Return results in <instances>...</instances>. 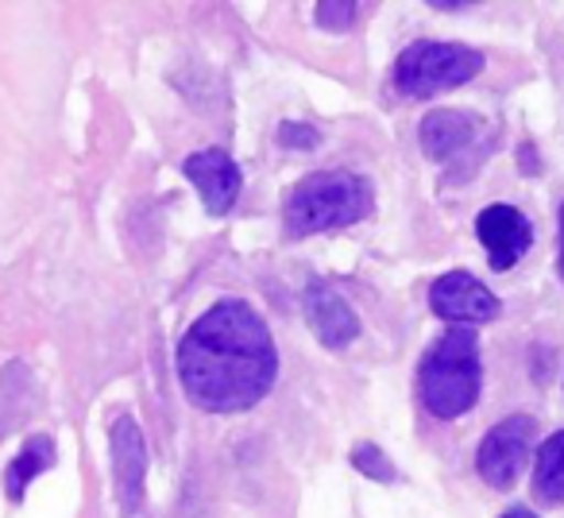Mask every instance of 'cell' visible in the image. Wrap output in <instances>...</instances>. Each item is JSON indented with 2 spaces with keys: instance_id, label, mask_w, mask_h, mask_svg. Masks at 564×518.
Here are the masks:
<instances>
[{
  "instance_id": "ac0fdd59",
  "label": "cell",
  "mask_w": 564,
  "mask_h": 518,
  "mask_svg": "<svg viewBox=\"0 0 564 518\" xmlns=\"http://www.w3.org/2000/svg\"><path fill=\"white\" fill-rule=\"evenodd\" d=\"M556 268H561V279H564V205H561V263H556Z\"/></svg>"
},
{
  "instance_id": "7a4b0ae2",
  "label": "cell",
  "mask_w": 564,
  "mask_h": 518,
  "mask_svg": "<svg viewBox=\"0 0 564 518\" xmlns=\"http://www.w3.org/2000/svg\"><path fill=\"white\" fill-rule=\"evenodd\" d=\"M371 213V186L368 179L352 171H317L302 179L286 197V233L291 236H314L329 228L356 225Z\"/></svg>"
},
{
  "instance_id": "52a82bcc",
  "label": "cell",
  "mask_w": 564,
  "mask_h": 518,
  "mask_svg": "<svg viewBox=\"0 0 564 518\" xmlns=\"http://www.w3.org/2000/svg\"><path fill=\"white\" fill-rule=\"evenodd\" d=\"M430 306L441 322L456 325H479L499 314V299L468 271H448L430 287Z\"/></svg>"
},
{
  "instance_id": "9a60e30c",
  "label": "cell",
  "mask_w": 564,
  "mask_h": 518,
  "mask_svg": "<svg viewBox=\"0 0 564 518\" xmlns=\"http://www.w3.org/2000/svg\"><path fill=\"white\" fill-rule=\"evenodd\" d=\"M352 20H356V4H348V0H329V4L317 9V24L329 28V32H345V28H352Z\"/></svg>"
},
{
  "instance_id": "7c38bea8",
  "label": "cell",
  "mask_w": 564,
  "mask_h": 518,
  "mask_svg": "<svg viewBox=\"0 0 564 518\" xmlns=\"http://www.w3.org/2000/svg\"><path fill=\"white\" fill-rule=\"evenodd\" d=\"M55 464V445H51V438H28V445L20 449V456L9 464V472H4V492H9V499H20V495L28 492V484H32L35 476H43V472Z\"/></svg>"
},
{
  "instance_id": "8fae6325",
  "label": "cell",
  "mask_w": 564,
  "mask_h": 518,
  "mask_svg": "<svg viewBox=\"0 0 564 518\" xmlns=\"http://www.w3.org/2000/svg\"><path fill=\"white\" fill-rule=\"evenodd\" d=\"M484 136V120L464 109H437L422 120V148L437 163H453Z\"/></svg>"
},
{
  "instance_id": "3957f363",
  "label": "cell",
  "mask_w": 564,
  "mask_h": 518,
  "mask_svg": "<svg viewBox=\"0 0 564 518\" xmlns=\"http://www.w3.org/2000/svg\"><path fill=\"white\" fill-rule=\"evenodd\" d=\"M417 395L425 410L437 418H460L479 399V345L471 330H448L422 356L417 368Z\"/></svg>"
},
{
  "instance_id": "277c9868",
  "label": "cell",
  "mask_w": 564,
  "mask_h": 518,
  "mask_svg": "<svg viewBox=\"0 0 564 518\" xmlns=\"http://www.w3.org/2000/svg\"><path fill=\"white\" fill-rule=\"evenodd\" d=\"M484 71V55L464 43H433L422 40L406 47L394 63V89L402 97H437L456 89Z\"/></svg>"
},
{
  "instance_id": "6da1fadb",
  "label": "cell",
  "mask_w": 564,
  "mask_h": 518,
  "mask_svg": "<svg viewBox=\"0 0 564 518\" xmlns=\"http://www.w3.org/2000/svg\"><path fill=\"white\" fill-rule=\"evenodd\" d=\"M279 376V353L267 322L240 299L205 310L178 345V379L194 407L240 414L256 407Z\"/></svg>"
},
{
  "instance_id": "4fadbf2b",
  "label": "cell",
  "mask_w": 564,
  "mask_h": 518,
  "mask_svg": "<svg viewBox=\"0 0 564 518\" xmlns=\"http://www.w3.org/2000/svg\"><path fill=\"white\" fill-rule=\"evenodd\" d=\"M533 495L541 503H564V430L545 438L538 449V464H533Z\"/></svg>"
},
{
  "instance_id": "e0dca14e",
  "label": "cell",
  "mask_w": 564,
  "mask_h": 518,
  "mask_svg": "<svg viewBox=\"0 0 564 518\" xmlns=\"http://www.w3.org/2000/svg\"><path fill=\"white\" fill-rule=\"evenodd\" d=\"M502 518H538V515H533L530 507H510V510H507V515H502Z\"/></svg>"
},
{
  "instance_id": "30bf717a",
  "label": "cell",
  "mask_w": 564,
  "mask_h": 518,
  "mask_svg": "<svg viewBox=\"0 0 564 518\" xmlns=\"http://www.w3.org/2000/svg\"><path fill=\"white\" fill-rule=\"evenodd\" d=\"M306 317H310V330H314V337L322 341L325 348L352 345L356 333H360V317L352 314V306H348V302L340 299L329 283H310Z\"/></svg>"
},
{
  "instance_id": "8992f818",
  "label": "cell",
  "mask_w": 564,
  "mask_h": 518,
  "mask_svg": "<svg viewBox=\"0 0 564 518\" xmlns=\"http://www.w3.org/2000/svg\"><path fill=\"white\" fill-rule=\"evenodd\" d=\"M476 236H479V244H484L491 271H510L518 259L530 251L533 225L514 205H487L476 217Z\"/></svg>"
},
{
  "instance_id": "9c48e42d",
  "label": "cell",
  "mask_w": 564,
  "mask_h": 518,
  "mask_svg": "<svg viewBox=\"0 0 564 518\" xmlns=\"http://www.w3.org/2000/svg\"><path fill=\"white\" fill-rule=\"evenodd\" d=\"M112 472H117V499L124 515H135L143 503V476H148V445L135 418L120 414L112 422Z\"/></svg>"
},
{
  "instance_id": "5b68a950",
  "label": "cell",
  "mask_w": 564,
  "mask_h": 518,
  "mask_svg": "<svg viewBox=\"0 0 564 518\" xmlns=\"http://www.w3.org/2000/svg\"><path fill=\"white\" fill-rule=\"evenodd\" d=\"M533 433H538V425H533V418H525V414H510L507 422L491 425V433L484 438L479 456H476L479 476H484L491 487H499V492H507V487L518 479V472L525 468Z\"/></svg>"
},
{
  "instance_id": "ba28073f",
  "label": "cell",
  "mask_w": 564,
  "mask_h": 518,
  "mask_svg": "<svg viewBox=\"0 0 564 518\" xmlns=\"http://www.w3.org/2000/svg\"><path fill=\"white\" fill-rule=\"evenodd\" d=\"M182 171H186V179L197 186V194H202L205 209H209L213 217H225V213L240 202L243 174H240V166L232 163L228 151H220V148L194 151V155L182 163Z\"/></svg>"
},
{
  "instance_id": "2e32d148",
  "label": "cell",
  "mask_w": 564,
  "mask_h": 518,
  "mask_svg": "<svg viewBox=\"0 0 564 518\" xmlns=\"http://www.w3.org/2000/svg\"><path fill=\"white\" fill-rule=\"evenodd\" d=\"M279 140L286 143V148H314L317 132L310 125H282L279 128Z\"/></svg>"
},
{
  "instance_id": "5bb4252c",
  "label": "cell",
  "mask_w": 564,
  "mask_h": 518,
  "mask_svg": "<svg viewBox=\"0 0 564 518\" xmlns=\"http://www.w3.org/2000/svg\"><path fill=\"white\" fill-rule=\"evenodd\" d=\"M352 468H360L364 476H371V479H383V484H391L394 479V464L387 461L383 453H379L376 445H360L352 453Z\"/></svg>"
}]
</instances>
